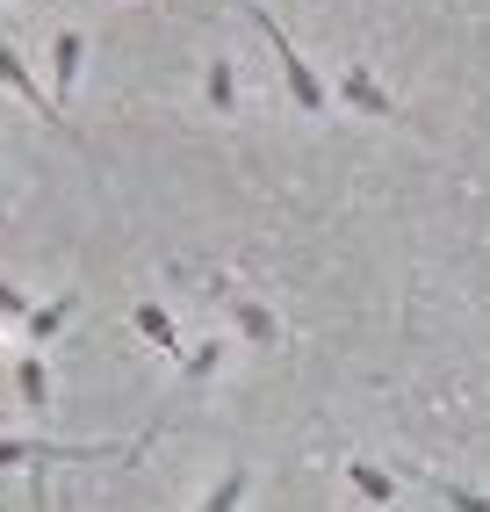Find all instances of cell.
Segmentation results:
<instances>
[{
  "instance_id": "13",
  "label": "cell",
  "mask_w": 490,
  "mask_h": 512,
  "mask_svg": "<svg viewBox=\"0 0 490 512\" xmlns=\"http://www.w3.org/2000/svg\"><path fill=\"white\" fill-rule=\"evenodd\" d=\"M231 318H238V332H245V339H260V347H274V311H260V303H238Z\"/></svg>"
},
{
  "instance_id": "11",
  "label": "cell",
  "mask_w": 490,
  "mask_h": 512,
  "mask_svg": "<svg viewBox=\"0 0 490 512\" xmlns=\"http://www.w3.org/2000/svg\"><path fill=\"white\" fill-rule=\"evenodd\" d=\"M245 491H253V476H245V469H224V484L209 491L195 512H238V505H245Z\"/></svg>"
},
{
  "instance_id": "14",
  "label": "cell",
  "mask_w": 490,
  "mask_h": 512,
  "mask_svg": "<svg viewBox=\"0 0 490 512\" xmlns=\"http://www.w3.org/2000/svg\"><path fill=\"white\" fill-rule=\"evenodd\" d=\"M217 354H224V339H202V347H188V354H181V383H202V375L217 368Z\"/></svg>"
},
{
  "instance_id": "12",
  "label": "cell",
  "mask_w": 490,
  "mask_h": 512,
  "mask_svg": "<svg viewBox=\"0 0 490 512\" xmlns=\"http://www.w3.org/2000/svg\"><path fill=\"white\" fill-rule=\"evenodd\" d=\"M433 491H440L447 512H490V498H483L476 484H447V476H433Z\"/></svg>"
},
{
  "instance_id": "3",
  "label": "cell",
  "mask_w": 490,
  "mask_h": 512,
  "mask_svg": "<svg viewBox=\"0 0 490 512\" xmlns=\"http://www.w3.org/2000/svg\"><path fill=\"white\" fill-rule=\"evenodd\" d=\"M101 448H58V440L44 433H22V440H0V469H15V462H94Z\"/></svg>"
},
{
  "instance_id": "1",
  "label": "cell",
  "mask_w": 490,
  "mask_h": 512,
  "mask_svg": "<svg viewBox=\"0 0 490 512\" xmlns=\"http://www.w3.org/2000/svg\"><path fill=\"white\" fill-rule=\"evenodd\" d=\"M238 15H245V22H253V29H260V37H267V51H274V65H282V80H289V94H296V109H310V116H318V109H325V101H332V94H325V80H318V73H310V65H303V51L289 44V29H282V22H274V15L260 8V0H238Z\"/></svg>"
},
{
  "instance_id": "8",
  "label": "cell",
  "mask_w": 490,
  "mask_h": 512,
  "mask_svg": "<svg viewBox=\"0 0 490 512\" xmlns=\"http://www.w3.org/2000/svg\"><path fill=\"white\" fill-rule=\"evenodd\" d=\"M202 94H209V109H217V116L238 109V80H231V58H224V51L202 65Z\"/></svg>"
},
{
  "instance_id": "2",
  "label": "cell",
  "mask_w": 490,
  "mask_h": 512,
  "mask_svg": "<svg viewBox=\"0 0 490 512\" xmlns=\"http://www.w3.org/2000/svg\"><path fill=\"white\" fill-rule=\"evenodd\" d=\"M0 87H15V94L29 101V109H37V116L51 123V130H65V109H58V101H51L44 87H37V73L22 65V51H15V44H0ZM65 138H73V130H65Z\"/></svg>"
},
{
  "instance_id": "5",
  "label": "cell",
  "mask_w": 490,
  "mask_h": 512,
  "mask_svg": "<svg viewBox=\"0 0 490 512\" xmlns=\"http://www.w3.org/2000/svg\"><path fill=\"white\" fill-rule=\"evenodd\" d=\"M80 65H87L80 29H58V44H51V101H58V109H65V94L80 87Z\"/></svg>"
},
{
  "instance_id": "9",
  "label": "cell",
  "mask_w": 490,
  "mask_h": 512,
  "mask_svg": "<svg viewBox=\"0 0 490 512\" xmlns=\"http://www.w3.org/2000/svg\"><path fill=\"white\" fill-rule=\"evenodd\" d=\"M130 318H137V332H145V339H152L159 354H188V347H181V332H173V318L159 311V303H137Z\"/></svg>"
},
{
  "instance_id": "7",
  "label": "cell",
  "mask_w": 490,
  "mask_h": 512,
  "mask_svg": "<svg viewBox=\"0 0 490 512\" xmlns=\"http://www.w3.org/2000/svg\"><path fill=\"white\" fill-rule=\"evenodd\" d=\"M346 484H354L368 505H390V498H397V476H390V469H375L368 455H354V462H346Z\"/></svg>"
},
{
  "instance_id": "4",
  "label": "cell",
  "mask_w": 490,
  "mask_h": 512,
  "mask_svg": "<svg viewBox=\"0 0 490 512\" xmlns=\"http://www.w3.org/2000/svg\"><path fill=\"white\" fill-rule=\"evenodd\" d=\"M339 101H346V109H361V116H397L390 87H375L368 65H346V73H339Z\"/></svg>"
},
{
  "instance_id": "10",
  "label": "cell",
  "mask_w": 490,
  "mask_h": 512,
  "mask_svg": "<svg viewBox=\"0 0 490 512\" xmlns=\"http://www.w3.org/2000/svg\"><path fill=\"white\" fill-rule=\"evenodd\" d=\"M15 383H22V404H29V412H44V404H51V368H44V354H29V361L15 368Z\"/></svg>"
},
{
  "instance_id": "6",
  "label": "cell",
  "mask_w": 490,
  "mask_h": 512,
  "mask_svg": "<svg viewBox=\"0 0 490 512\" xmlns=\"http://www.w3.org/2000/svg\"><path fill=\"white\" fill-rule=\"evenodd\" d=\"M73 311H80V296H73V289H65V296H51V303H37V311L22 318L29 347H44V339H58V332H65V318H73Z\"/></svg>"
},
{
  "instance_id": "15",
  "label": "cell",
  "mask_w": 490,
  "mask_h": 512,
  "mask_svg": "<svg viewBox=\"0 0 490 512\" xmlns=\"http://www.w3.org/2000/svg\"><path fill=\"white\" fill-rule=\"evenodd\" d=\"M0 318H29V303H22L15 282H0Z\"/></svg>"
}]
</instances>
